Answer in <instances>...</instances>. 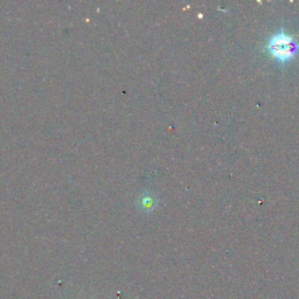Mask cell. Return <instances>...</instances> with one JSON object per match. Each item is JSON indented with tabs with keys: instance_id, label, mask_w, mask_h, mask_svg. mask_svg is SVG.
<instances>
[{
	"instance_id": "obj_1",
	"label": "cell",
	"mask_w": 299,
	"mask_h": 299,
	"mask_svg": "<svg viewBox=\"0 0 299 299\" xmlns=\"http://www.w3.org/2000/svg\"><path fill=\"white\" fill-rule=\"evenodd\" d=\"M266 49L273 59L279 62H286L292 59L299 49V45L291 35L286 34L283 30L277 32L268 40Z\"/></svg>"
}]
</instances>
